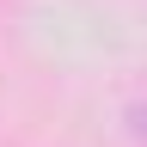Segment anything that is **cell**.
Wrapping results in <instances>:
<instances>
[{"label":"cell","mask_w":147,"mask_h":147,"mask_svg":"<svg viewBox=\"0 0 147 147\" xmlns=\"http://www.w3.org/2000/svg\"><path fill=\"white\" fill-rule=\"evenodd\" d=\"M135 123H141V135H147V110H135Z\"/></svg>","instance_id":"cell-1"}]
</instances>
